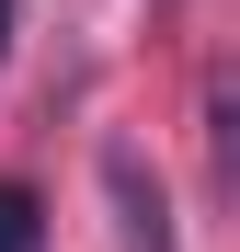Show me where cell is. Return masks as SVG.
Returning a JSON list of instances; mask_svg holds the SVG:
<instances>
[{
  "instance_id": "cell-2",
  "label": "cell",
  "mask_w": 240,
  "mask_h": 252,
  "mask_svg": "<svg viewBox=\"0 0 240 252\" xmlns=\"http://www.w3.org/2000/svg\"><path fill=\"white\" fill-rule=\"evenodd\" d=\"M34 218H46V206H34L23 184H0V252H34Z\"/></svg>"
},
{
  "instance_id": "cell-1",
  "label": "cell",
  "mask_w": 240,
  "mask_h": 252,
  "mask_svg": "<svg viewBox=\"0 0 240 252\" xmlns=\"http://www.w3.org/2000/svg\"><path fill=\"white\" fill-rule=\"evenodd\" d=\"M103 195H114V218H126V252H172V218H160V184H149L137 149H103Z\"/></svg>"
},
{
  "instance_id": "cell-3",
  "label": "cell",
  "mask_w": 240,
  "mask_h": 252,
  "mask_svg": "<svg viewBox=\"0 0 240 252\" xmlns=\"http://www.w3.org/2000/svg\"><path fill=\"white\" fill-rule=\"evenodd\" d=\"M0 34H12V0H0Z\"/></svg>"
}]
</instances>
